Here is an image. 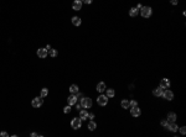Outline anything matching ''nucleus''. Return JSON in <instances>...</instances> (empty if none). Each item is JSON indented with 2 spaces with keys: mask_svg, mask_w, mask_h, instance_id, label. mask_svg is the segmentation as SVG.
Here are the masks:
<instances>
[{
  "mask_svg": "<svg viewBox=\"0 0 186 137\" xmlns=\"http://www.w3.org/2000/svg\"><path fill=\"white\" fill-rule=\"evenodd\" d=\"M88 119H94V114H88Z\"/></svg>",
  "mask_w": 186,
  "mask_h": 137,
  "instance_id": "obj_32",
  "label": "nucleus"
},
{
  "mask_svg": "<svg viewBox=\"0 0 186 137\" xmlns=\"http://www.w3.org/2000/svg\"><path fill=\"white\" fill-rule=\"evenodd\" d=\"M176 119H177V116H176L175 112H169V114H167V119H166V120L169 121V122H175Z\"/></svg>",
  "mask_w": 186,
  "mask_h": 137,
  "instance_id": "obj_12",
  "label": "nucleus"
},
{
  "mask_svg": "<svg viewBox=\"0 0 186 137\" xmlns=\"http://www.w3.org/2000/svg\"><path fill=\"white\" fill-rule=\"evenodd\" d=\"M70 111H71V105H67V106L63 108V112H65V114H68Z\"/></svg>",
  "mask_w": 186,
  "mask_h": 137,
  "instance_id": "obj_27",
  "label": "nucleus"
},
{
  "mask_svg": "<svg viewBox=\"0 0 186 137\" xmlns=\"http://www.w3.org/2000/svg\"><path fill=\"white\" fill-rule=\"evenodd\" d=\"M160 87H161L163 89H169V88H170V80L167 79V78H164V79H161Z\"/></svg>",
  "mask_w": 186,
  "mask_h": 137,
  "instance_id": "obj_8",
  "label": "nucleus"
},
{
  "mask_svg": "<svg viewBox=\"0 0 186 137\" xmlns=\"http://www.w3.org/2000/svg\"><path fill=\"white\" fill-rule=\"evenodd\" d=\"M81 105H82V108H84V109H89V108L92 106V99H91V98H83V96H82Z\"/></svg>",
  "mask_w": 186,
  "mask_h": 137,
  "instance_id": "obj_3",
  "label": "nucleus"
},
{
  "mask_svg": "<svg viewBox=\"0 0 186 137\" xmlns=\"http://www.w3.org/2000/svg\"><path fill=\"white\" fill-rule=\"evenodd\" d=\"M42 104H44V99H42L41 96H36V98H34L32 101H31V105H32L34 108H40Z\"/></svg>",
  "mask_w": 186,
  "mask_h": 137,
  "instance_id": "obj_4",
  "label": "nucleus"
},
{
  "mask_svg": "<svg viewBox=\"0 0 186 137\" xmlns=\"http://www.w3.org/2000/svg\"><path fill=\"white\" fill-rule=\"evenodd\" d=\"M67 103H68V105H74L77 103V96H76V94H71L70 96H68V99H67Z\"/></svg>",
  "mask_w": 186,
  "mask_h": 137,
  "instance_id": "obj_9",
  "label": "nucleus"
},
{
  "mask_svg": "<svg viewBox=\"0 0 186 137\" xmlns=\"http://www.w3.org/2000/svg\"><path fill=\"white\" fill-rule=\"evenodd\" d=\"M76 106H77V109H78V110H81V109H82V105H81V103H80V104H78V103H76Z\"/></svg>",
  "mask_w": 186,
  "mask_h": 137,
  "instance_id": "obj_31",
  "label": "nucleus"
},
{
  "mask_svg": "<svg viewBox=\"0 0 186 137\" xmlns=\"http://www.w3.org/2000/svg\"><path fill=\"white\" fill-rule=\"evenodd\" d=\"M138 12H139V10H137L135 8H132V9L129 10V15L132 16V17H135V16L138 15Z\"/></svg>",
  "mask_w": 186,
  "mask_h": 137,
  "instance_id": "obj_20",
  "label": "nucleus"
},
{
  "mask_svg": "<svg viewBox=\"0 0 186 137\" xmlns=\"http://www.w3.org/2000/svg\"><path fill=\"white\" fill-rule=\"evenodd\" d=\"M48 52H50V56H51V57H56V56H57V51H56V49H52V48H51Z\"/></svg>",
  "mask_w": 186,
  "mask_h": 137,
  "instance_id": "obj_24",
  "label": "nucleus"
},
{
  "mask_svg": "<svg viewBox=\"0 0 186 137\" xmlns=\"http://www.w3.org/2000/svg\"><path fill=\"white\" fill-rule=\"evenodd\" d=\"M105 89H107V88H105V83L101 82V83L97 84V91H98V93H102V91H104Z\"/></svg>",
  "mask_w": 186,
  "mask_h": 137,
  "instance_id": "obj_16",
  "label": "nucleus"
},
{
  "mask_svg": "<svg viewBox=\"0 0 186 137\" xmlns=\"http://www.w3.org/2000/svg\"><path fill=\"white\" fill-rule=\"evenodd\" d=\"M170 3H171L173 5H177V3H179V1H177V0H170Z\"/></svg>",
  "mask_w": 186,
  "mask_h": 137,
  "instance_id": "obj_30",
  "label": "nucleus"
},
{
  "mask_svg": "<svg viewBox=\"0 0 186 137\" xmlns=\"http://www.w3.org/2000/svg\"><path fill=\"white\" fill-rule=\"evenodd\" d=\"M77 91H80V89H78V87H77L76 84H72V85L70 87V93H72V94H76Z\"/></svg>",
  "mask_w": 186,
  "mask_h": 137,
  "instance_id": "obj_18",
  "label": "nucleus"
},
{
  "mask_svg": "<svg viewBox=\"0 0 186 137\" xmlns=\"http://www.w3.org/2000/svg\"><path fill=\"white\" fill-rule=\"evenodd\" d=\"M160 125H161L163 127H165V128H167V125H169V121H167V120H163V121L160 122Z\"/></svg>",
  "mask_w": 186,
  "mask_h": 137,
  "instance_id": "obj_25",
  "label": "nucleus"
},
{
  "mask_svg": "<svg viewBox=\"0 0 186 137\" xmlns=\"http://www.w3.org/2000/svg\"><path fill=\"white\" fill-rule=\"evenodd\" d=\"M141 8H143V5H141V4H138V5H137V8H135V9H137V10H140V9H141Z\"/></svg>",
  "mask_w": 186,
  "mask_h": 137,
  "instance_id": "obj_35",
  "label": "nucleus"
},
{
  "mask_svg": "<svg viewBox=\"0 0 186 137\" xmlns=\"http://www.w3.org/2000/svg\"><path fill=\"white\" fill-rule=\"evenodd\" d=\"M134 106H138V103H137L135 100L129 101V108H134Z\"/></svg>",
  "mask_w": 186,
  "mask_h": 137,
  "instance_id": "obj_26",
  "label": "nucleus"
},
{
  "mask_svg": "<svg viewBox=\"0 0 186 137\" xmlns=\"http://www.w3.org/2000/svg\"><path fill=\"white\" fill-rule=\"evenodd\" d=\"M37 136H40V135L36 133V132H32V133H31V137H37Z\"/></svg>",
  "mask_w": 186,
  "mask_h": 137,
  "instance_id": "obj_34",
  "label": "nucleus"
},
{
  "mask_svg": "<svg viewBox=\"0 0 186 137\" xmlns=\"http://www.w3.org/2000/svg\"><path fill=\"white\" fill-rule=\"evenodd\" d=\"M167 130L171 131V132H176L179 130V126L175 122H169V125H167Z\"/></svg>",
  "mask_w": 186,
  "mask_h": 137,
  "instance_id": "obj_13",
  "label": "nucleus"
},
{
  "mask_svg": "<svg viewBox=\"0 0 186 137\" xmlns=\"http://www.w3.org/2000/svg\"><path fill=\"white\" fill-rule=\"evenodd\" d=\"M47 95H48V89H47V88H44V89L41 90L40 96H41V98H45V96H47Z\"/></svg>",
  "mask_w": 186,
  "mask_h": 137,
  "instance_id": "obj_23",
  "label": "nucleus"
},
{
  "mask_svg": "<svg viewBox=\"0 0 186 137\" xmlns=\"http://www.w3.org/2000/svg\"><path fill=\"white\" fill-rule=\"evenodd\" d=\"M108 98H113L114 95H116V91H114V89H107V94H105Z\"/></svg>",
  "mask_w": 186,
  "mask_h": 137,
  "instance_id": "obj_21",
  "label": "nucleus"
},
{
  "mask_svg": "<svg viewBox=\"0 0 186 137\" xmlns=\"http://www.w3.org/2000/svg\"><path fill=\"white\" fill-rule=\"evenodd\" d=\"M180 132H181L182 135H185V133H186V127H185V126H182V127H180Z\"/></svg>",
  "mask_w": 186,
  "mask_h": 137,
  "instance_id": "obj_29",
  "label": "nucleus"
},
{
  "mask_svg": "<svg viewBox=\"0 0 186 137\" xmlns=\"http://www.w3.org/2000/svg\"><path fill=\"white\" fill-rule=\"evenodd\" d=\"M97 128V124L94 122V121H89V124H88V130L89 131H94Z\"/></svg>",
  "mask_w": 186,
  "mask_h": 137,
  "instance_id": "obj_19",
  "label": "nucleus"
},
{
  "mask_svg": "<svg viewBox=\"0 0 186 137\" xmlns=\"http://www.w3.org/2000/svg\"><path fill=\"white\" fill-rule=\"evenodd\" d=\"M48 54V51L46 48H39L37 49V56H39L40 58H46Z\"/></svg>",
  "mask_w": 186,
  "mask_h": 137,
  "instance_id": "obj_10",
  "label": "nucleus"
},
{
  "mask_svg": "<svg viewBox=\"0 0 186 137\" xmlns=\"http://www.w3.org/2000/svg\"><path fill=\"white\" fill-rule=\"evenodd\" d=\"M72 8L74 11H80L82 9V1H80V0H74L73 4H72Z\"/></svg>",
  "mask_w": 186,
  "mask_h": 137,
  "instance_id": "obj_11",
  "label": "nucleus"
},
{
  "mask_svg": "<svg viewBox=\"0 0 186 137\" xmlns=\"http://www.w3.org/2000/svg\"><path fill=\"white\" fill-rule=\"evenodd\" d=\"M80 119H81L82 121L88 119V112H87L86 110H83V109H81V110H80Z\"/></svg>",
  "mask_w": 186,
  "mask_h": 137,
  "instance_id": "obj_14",
  "label": "nucleus"
},
{
  "mask_svg": "<svg viewBox=\"0 0 186 137\" xmlns=\"http://www.w3.org/2000/svg\"><path fill=\"white\" fill-rule=\"evenodd\" d=\"M163 91H164V89H163L161 87H159V88H156V89H154V91H153V94H154L155 96H161V95H163Z\"/></svg>",
  "mask_w": 186,
  "mask_h": 137,
  "instance_id": "obj_17",
  "label": "nucleus"
},
{
  "mask_svg": "<svg viewBox=\"0 0 186 137\" xmlns=\"http://www.w3.org/2000/svg\"><path fill=\"white\" fill-rule=\"evenodd\" d=\"M82 1H84L86 4H92V1H93V0H82Z\"/></svg>",
  "mask_w": 186,
  "mask_h": 137,
  "instance_id": "obj_33",
  "label": "nucleus"
},
{
  "mask_svg": "<svg viewBox=\"0 0 186 137\" xmlns=\"http://www.w3.org/2000/svg\"><path fill=\"white\" fill-rule=\"evenodd\" d=\"M130 114H132V116H134V117H138V116H140V114H141V110L139 109V106L130 108Z\"/></svg>",
  "mask_w": 186,
  "mask_h": 137,
  "instance_id": "obj_7",
  "label": "nucleus"
},
{
  "mask_svg": "<svg viewBox=\"0 0 186 137\" xmlns=\"http://www.w3.org/2000/svg\"><path fill=\"white\" fill-rule=\"evenodd\" d=\"M46 49H47V51H50V49H51V47H50V45H47V46H46Z\"/></svg>",
  "mask_w": 186,
  "mask_h": 137,
  "instance_id": "obj_36",
  "label": "nucleus"
},
{
  "mask_svg": "<svg viewBox=\"0 0 186 137\" xmlns=\"http://www.w3.org/2000/svg\"><path fill=\"white\" fill-rule=\"evenodd\" d=\"M81 126H82V120L80 117H74V119L71 121V127L73 130H78V128H81Z\"/></svg>",
  "mask_w": 186,
  "mask_h": 137,
  "instance_id": "obj_2",
  "label": "nucleus"
},
{
  "mask_svg": "<svg viewBox=\"0 0 186 137\" xmlns=\"http://www.w3.org/2000/svg\"><path fill=\"white\" fill-rule=\"evenodd\" d=\"M140 14L143 17H150L151 14H153V9L150 6H143L140 9Z\"/></svg>",
  "mask_w": 186,
  "mask_h": 137,
  "instance_id": "obj_1",
  "label": "nucleus"
},
{
  "mask_svg": "<svg viewBox=\"0 0 186 137\" xmlns=\"http://www.w3.org/2000/svg\"><path fill=\"white\" fill-rule=\"evenodd\" d=\"M0 136H1V137H8V136H9V133H8V132H5V131H1V132H0Z\"/></svg>",
  "mask_w": 186,
  "mask_h": 137,
  "instance_id": "obj_28",
  "label": "nucleus"
},
{
  "mask_svg": "<svg viewBox=\"0 0 186 137\" xmlns=\"http://www.w3.org/2000/svg\"><path fill=\"white\" fill-rule=\"evenodd\" d=\"M164 99H166V100H173L174 99V93L171 91V90H169V89H166V90H164L163 91V95H161Z\"/></svg>",
  "mask_w": 186,
  "mask_h": 137,
  "instance_id": "obj_5",
  "label": "nucleus"
},
{
  "mask_svg": "<svg viewBox=\"0 0 186 137\" xmlns=\"http://www.w3.org/2000/svg\"><path fill=\"white\" fill-rule=\"evenodd\" d=\"M120 105H122V108H123V109H129V100L123 99V100H122V103H120Z\"/></svg>",
  "mask_w": 186,
  "mask_h": 137,
  "instance_id": "obj_22",
  "label": "nucleus"
},
{
  "mask_svg": "<svg viewBox=\"0 0 186 137\" xmlns=\"http://www.w3.org/2000/svg\"><path fill=\"white\" fill-rule=\"evenodd\" d=\"M97 103L101 105V106H105L108 104V96L107 95H99L97 98Z\"/></svg>",
  "mask_w": 186,
  "mask_h": 137,
  "instance_id": "obj_6",
  "label": "nucleus"
},
{
  "mask_svg": "<svg viewBox=\"0 0 186 137\" xmlns=\"http://www.w3.org/2000/svg\"><path fill=\"white\" fill-rule=\"evenodd\" d=\"M72 24H73L74 26H80V25L82 24V20H81L78 16H73V17H72Z\"/></svg>",
  "mask_w": 186,
  "mask_h": 137,
  "instance_id": "obj_15",
  "label": "nucleus"
}]
</instances>
